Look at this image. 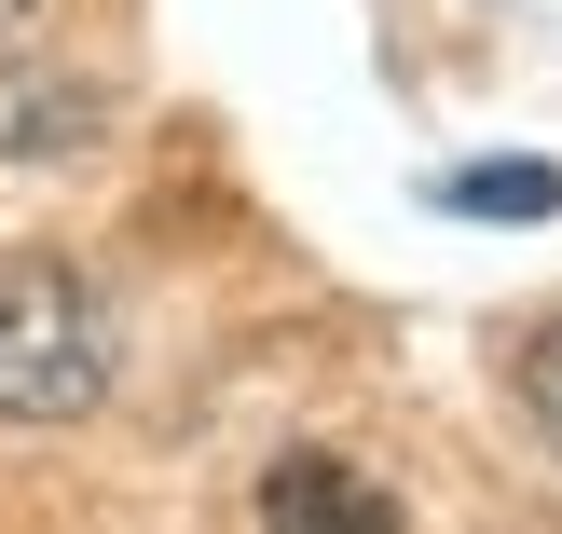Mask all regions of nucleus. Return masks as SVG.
<instances>
[{"instance_id":"6","label":"nucleus","mask_w":562,"mask_h":534,"mask_svg":"<svg viewBox=\"0 0 562 534\" xmlns=\"http://www.w3.org/2000/svg\"><path fill=\"white\" fill-rule=\"evenodd\" d=\"M14 14H27V0H0V27H14Z\"/></svg>"},{"instance_id":"1","label":"nucleus","mask_w":562,"mask_h":534,"mask_svg":"<svg viewBox=\"0 0 562 534\" xmlns=\"http://www.w3.org/2000/svg\"><path fill=\"white\" fill-rule=\"evenodd\" d=\"M110 398V302L69 261H0V425H82Z\"/></svg>"},{"instance_id":"2","label":"nucleus","mask_w":562,"mask_h":534,"mask_svg":"<svg viewBox=\"0 0 562 534\" xmlns=\"http://www.w3.org/2000/svg\"><path fill=\"white\" fill-rule=\"evenodd\" d=\"M261 521L274 534H384V521H398V493H384V480H357V466L344 453H274L261 466Z\"/></svg>"},{"instance_id":"5","label":"nucleus","mask_w":562,"mask_h":534,"mask_svg":"<svg viewBox=\"0 0 562 534\" xmlns=\"http://www.w3.org/2000/svg\"><path fill=\"white\" fill-rule=\"evenodd\" d=\"M521 411L562 439V329H536V343H521Z\"/></svg>"},{"instance_id":"3","label":"nucleus","mask_w":562,"mask_h":534,"mask_svg":"<svg viewBox=\"0 0 562 534\" xmlns=\"http://www.w3.org/2000/svg\"><path fill=\"white\" fill-rule=\"evenodd\" d=\"M82 137H97V96H82V82H0V151L14 164H69Z\"/></svg>"},{"instance_id":"4","label":"nucleus","mask_w":562,"mask_h":534,"mask_svg":"<svg viewBox=\"0 0 562 534\" xmlns=\"http://www.w3.org/2000/svg\"><path fill=\"white\" fill-rule=\"evenodd\" d=\"M439 206H453V219H549L562 206V164H467Z\"/></svg>"}]
</instances>
